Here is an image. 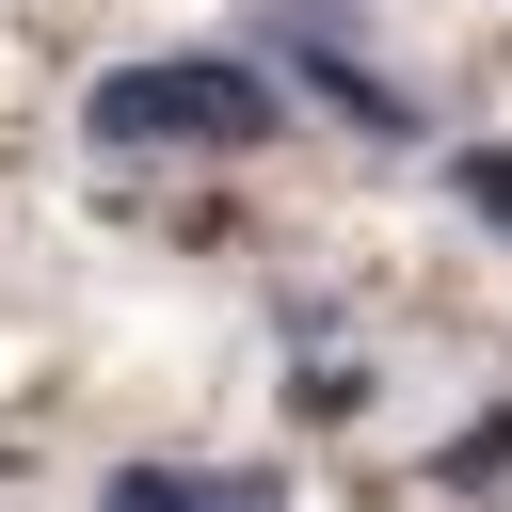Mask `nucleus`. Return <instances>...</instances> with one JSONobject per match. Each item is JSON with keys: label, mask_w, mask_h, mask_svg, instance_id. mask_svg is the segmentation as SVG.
I'll return each mask as SVG.
<instances>
[{"label": "nucleus", "mask_w": 512, "mask_h": 512, "mask_svg": "<svg viewBox=\"0 0 512 512\" xmlns=\"http://www.w3.org/2000/svg\"><path fill=\"white\" fill-rule=\"evenodd\" d=\"M272 80L256 64H112L96 80V144H256Z\"/></svg>", "instance_id": "f257e3e1"}, {"label": "nucleus", "mask_w": 512, "mask_h": 512, "mask_svg": "<svg viewBox=\"0 0 512 512\" xmlns=\"http://www.w3.org/2000/svg\"><path fill=\"white\" fill-rule=\"evenodd\" d=\"M464 192H480V208H496V224H512V160H464Z\"/></svg>", "instance_id": "7ed1b4c3"}, {"label": "nucleus", "mask_w": 512, "mask_h": 512, "mask_svg": "<svg viewBox=\"0 0 512 512\" xmlns=\"http://www.w3.org/2000/svg\"><path fill=\"white\" fill-rule=\"evenodd\" d=\"M112 512H288V496H272V480H176V464H128Z\"/></svg>", "instance_id": "f03ea898"}]
</instances>
